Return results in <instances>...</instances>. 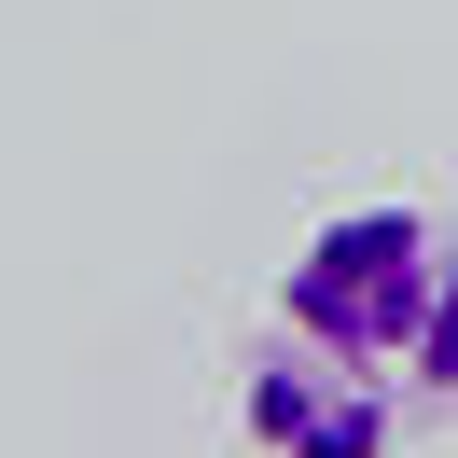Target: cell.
<instances>
[{
	"instance_id": "6da1fadb",
	"label": "cell",
	"mask_w": 458,
	"mask_h": 458,
	"mask_svg": "<svg viewBox=\"0 0 458 458\" xmlns=\"http://www.w3.org/2000/svg\"><path fill=\"white\" fill-rule=\"evenodd\" d=\"M430 278H445V236H430V208L375 195V208H334V223H319L306 250H292V278H278V319H292V334H319L334 361H375V375H403Z\"/></svg>"
},
{
	"instance_id": "3957f363",
	"label": "cell",
	"mask_w": 458,
	"mask_h": 458,
	"mask_svg": "<svg viewBox=\"0 0 458 458\" xmlns=\"http://www.w3.org/2000/svg\"><path fill=\"white\" fill-rule=\"evenodd\" d=\"M403 375L458 403V250H445V278H430V306H417V347H403Z\"/></svg>"
},
{
	"instance_id": "7a4b0ae2",
	"label": "cell",
	"mask_w": 458,
	"mask_h": 458,
	"mask_svg": "<svg viewBox=\"0 0 458 458\" xmlns=\"http://www.w3.org/2000/svg\"><path fill=\"white\" fill-rule=\"evenodd\" d=\"M236 417H250L264 458H389V375L375 361H334L319 334H264L236 361Z\"/></svg>"
}]
</instances>
